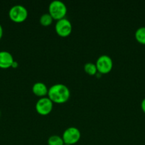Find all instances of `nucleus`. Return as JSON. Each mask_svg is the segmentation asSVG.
<instances>
[{
  "label": "nucleus",
  "mask_w": 145,
  "mask_h": 145,
  "mask_svg": "<svg viewBox=\"0 0 145 145\" xmlns=\"http://www.w3.org/2000/svg\"><path fill=\"white\" fill-rule=\"evenodd\" d=\"M47 96L53 103L61 104L68 101L71 96V91L66 85L55 84L48 89Z\"/></svg>",
  "instance_id": "nucleus-1"
},
{
  "label": "nucleus",
  "mask_w": 145,
  "mask_h": 145,
  "mask_svg": "<svg viewBox=\"0 0 145 145\" xmlns=\"http://www.w3.org/2000/svg\"><path fill=\"white\" fill-rule=\"evenodd\" d=\"M66 5L61 0H53L48 6V14L52 16L53 20H61L65 18L67 14Z\"/></svg>",
  "instance_id": "nucleus-2"
},
{
  "label": "nucleus",
  "mask_w": 145,
  "mask_h": 145,
  "mask_svg": "<svg viewBox=\"0 0 145 145\" xmlns=\"http://www.w3.org/2000/svg\"><path fill=\"white\" fill-rule=\"evenodd\" d=\"M28 14L27 8L21 4L13 6L9 11V18L15 23H22L25 21L28 17Z\"/></svg>",
  "instance_id": "nucleus-3"
},
{
  "label": "nucleus",
  "mask_w": 145,
  "mask_h": 145,
  "mask_svg": "<svg viewBox=\"0 0 145 145\" xmlns=\"http://www.w3.org/2000/svg\"><path fill=\"white\" fill-rule=\"evenodd\" d=\"M95 65L98 73L100 74H105L110 72L112 69L113 61L109 55H102L97 59Z\"/></svg>",
  "instance_id": "nucleus-4"
},
{
  "label": "nucleus",
  "mask_w": 145,
  "mask_h": 145,
  "mask_svg": "<svg viewBox=\"0 0 145 145\" xmlns=\"http://www.w3.org/2000/svg\"><path fill=\"white\" fill-rule=\"evenodd\" d=\"M61 137L65 144L72 145L78 142L81 137V133L77 127H69L64 130Z\"/></svg>",
  "instance_id": "nucleus-5"
},
{
  "label": "nucleus",
  "mask_w": 145,
  "mask_h": 145,
  "mask_svg": "<svg viewBox=\"0 0 145 145\" xmlns=\"http://www.w3.org/2000/svg\"><path fill=\"white\" fill-rule=\"evenodd\" d=\"M53 103L48 96L39 98L36 103L35 108L37 113L41 116H47L52 111Z\"/></svg>",
  "instance_id": "nucleus-6"
},
{
  "label": "nucleus",
  "mask_w": 145,
  "mask_h": 145,
  "mask_svg": "<svg viewBox=\"0 0 145 145\" xmlns=\"http://www.w3.org/2000/svg\"><path fill=\"white\" fill-rule=\"evenodd\" d=\"M55 30L59 36L65 38L69 36L72 31V25L71 21L64 18L56 21L55 25Z\"/></svg>",
  "instance_id": "nucleus-7"
},
{
  "label": "nucleus",
  "mask_w": 145,
  "mask_h": 145,
  "mask_svg": "<svg viewBox=\"0 0 145 145\" xmlns=\"http://www.w3.org/2000/svg\"><path fill=\"white\" fill-rule=\"evenodd\" d=\"M14 62L13 55L9 52L6 50L0 51V68L8 69L11 67Z\"/></svg>",
  "instance_id": "nucleus-8"
},
{
  "label": "nucleus",
  "mask_w": 145,
  "mask_h": 145,
  "mask_svg": "<svg viewBox=\"0 0 145 145\" xmlns=\"http://www.w3.org/2000/svg\"><path fill=\"white\" fill-rule=\"evenodd\" d=\"M48 89L46 85L41 82H36L32 86V92L39 98L45 97L48 95Z\"/></svg>",
  "instance_id": "nucleus-9"
},
{
  "label": "nucleus",
  "mask_w": 145,
  "mask_h": 145,
  "mask_svg": "<svg viewBox=\"0 0 145 145\" xmlns=\"http://www.w3.org/2000/svg\"><path fill=\"white\" fill-rule=\"evenodd\" d=\"M84 70L90 76L96 75L98 73V69H97L95 63L93 62H87L84 65Z\"/></svg>",
  "instance_id": "nucleus-10"
},
{
  "label": "nucleus",
  "mask_w": 145,
  "mask_h": 145,
  "mask_svg": "<svg viewBox=\"0 0 145 145\" xmlns=\"http://www.w3.org/2000/svg\"><path fill=\"white\" fill-rule=\"evenodd\" d=\"M135 38L139 42L145 44V26L139 27L135 32Z\"/></svg>",
  "instance_id": "nucleus-11"
},
{
  "label": "nucleus",
  "mask_w": 145,
  "mask_h": 145,
  "mask_svg": "<svg viewBox=\"0 0 145 145\" xmlns=\"http://www.w3.org/2000/svg\"><path fill=\"white\" fill-rule=\"evenodd\" d=\"M47 142L48 145H64L62 137L58 135H53L48 137Z\"/></svg>",
  "instance_id": "nucleus-12"
},
{
  "label": "nucleus",
  "mask_w": 145,
  "mask_h": 145,
  "mask_svg": "<svg viewBox=\"0 0 145 145\" xmlns=\"http://www.w3.org/2000/svg\"><path fill=\"white\" fill-rule=\"evenodd\" d=\"M40 24L44 26H48L51 25L53 21V18H52L51 15L48 13H45V14H42L40 17Z\"/></svg>",
  "instance_id": "nucleus-13"
},
{
  "label": "nucleus",
  "mask_w": 145,
  "mask_h": 145,
  "mask_svg": "<svg viewBox=\"0 0 145 145\" xmlns=\"http://www.w3.org/2000/svg\"><path fill=\"white\" fill-rule=\"evenodd\" d=\"M141 108H142V110L145 113V98L142 100V103H141Z\"/></svg>",
  "instance_id": "nucleus-14"
},
{
  "label": "nucleus",
  "mask_w": 145,
  "mask_h": 145,
  "mask_svg": "<svg viewBox=\"0 0 145 145\" xmlns=\"http://www.w3.org/2000/svg\"><path fill=\"white\" fill-rule=\"evenodd\" d=\"M3 32H4V31H3V28L2 26H1V24H0V40L1 39V38H2L3 36Z\"/></svg>",
  "instance_id": "nucleus-15"
},
{
  "label": "nucleus",
  "mask_w": 145,
  "mask_h": 145,
  "mask_svg": "<svg viewBox=\"0 0 145 145\" xmlns=\"http://www.w3.org/2000/svg\"><path fill=\"white\" fill-rule=\"evenodd\" d=\"M18 66V62H16V61H15L14 60V62H13V64H12V66H11V67H13V68H16Z\"/></svg>",
  "instance_id": "nucleus-16"
},
{
  "label": "nucleus",
  "mask_w": 145,
  "mask_h": 145,
  "mask_svg": "<svg viewBox=\"0 0 145 145\" xmlns=\"http://www.w3.org/2000/svg\"><path fill=\"white\" fill-rule=\"evenodd\" d=\"M64 145H70V144H65V143H64Z\"/></svg>",
  "instance_id": "nucleus-17"
},
{
  "label": "nucleus",
  "mask_w": 145,
  "mask_h": 145,
  "mask_svg": "<svg viewBox=\"0 0 145 145\" xmlns=\"http://www.w3.org/2000/svg\"><path fill=\"white\" fill-rule=\"evenodd\" d=\"M0 116H1V111H0Z\"/></svg>",
  "instance_id": "nucleus-18"
}]
</instances>
